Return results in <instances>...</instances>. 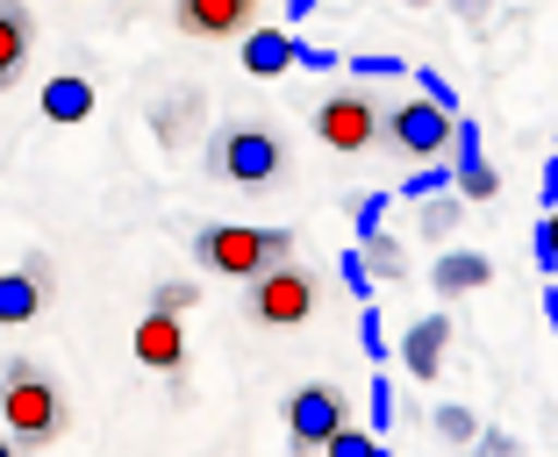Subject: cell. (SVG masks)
Masks as SVG:
<instances>
[{
    "label": "cell",
    "mask_w": 558,
    "mask_h": 457,
    "mask_svg": "<svg viewBox=\"0 0 558 457\" xmlns=\"http://www.w3.org/2000/svg\"><path fill=\"white\" fill-rule=\"evenodd\" d=\"M315 8H323V0H287V22H308Z\"/></svg>",
    "instance_id": "35"
},
{
    "label": "cell",
    "mask_w": 558,
    "mask_h": 457,
    "mask_svg": "<svg viewBox=\"0 0 558 457\" xmlns=\"http://www.w3.org/2000/svg\"><path fill=\"white\" fill-rule=\"evenodd\" d=\"M409 8H437V0H409Z\"/></svg>",
    "instance_id": "38"
},
{
    "label": "cell",
    "mask_w": 558,
    "mask_h": 457,
    "mask_svg": "<svg viewBox=\"0 0 558 457\" xmlns=\"http://www.w3.org/2000/svg\"><path fill=\"white\" fill-rule=\"evenodd\" d=\"M351 222H359V236H379V222H387V194H365Z\"/></svg>",
    "instance_id": "29"
},
{
    "label": "cell",
    "mask_w": 558,
    "mask_h": 457,
    "mask_svg": "<svg viewBox=\"0 0 558 457\" xmlns=\"http://www.w3.org/2000/svg\"><path fill=\"white\" fill-rule=\"evenodd\" d=\"M551 158H558V150H551Z\"/></svg>",
    "instance_id": "41"
},
{
    "label": "cell",
    "mask_w": 558,
    "mask_h": 457,
    "mask_svg": "<svg viewBox=\"0 0 558 457\" xmlns=\"http://www.w3.org/2000/svg\"><path fill=\"white\" fill-rule=\"evenodd\" d=\"M395 429V379L373 365V436H387Z\"/></svg>",
    "instance_id": "23"
},
{
    "label": "cell",
    "mask_w": 558,
    "mask_h": 457,
    "mask_svg": "<svg viewBox=\"0 0 558 457\" xmlns=\"http://www.w3.org/2000/svg\"><path fill=\"white\" fill-rule=\"evenodd\" d=\"M359 250H365V264H373V279H387V286L409 279V250H401L395 236H359Z\"/></svg>",
    "instance_id": "19"
},
{
    "label": "cell",
    "mask_w": 558,
    "mask_h": 457,
    "mask_svg": "<svg viewBox=\"0 0 558 457\" xmlns=\"http://www.w3.org/2000/svg\"><path fill=\"white\" fill-rule=\"evenodd\" d=\"M465 222V200L444 186V194H429V200H415V236L423 244H451V228Z\"/></svg>",
    "instance_id": "18"
},
{
    "label": "cell",
    "mask_w": 558,
    "mask_h": 457,
    "mask_svg": "<svg viewBox=\"0 0 558 457\" xmlns=\"http://www.w3.org/2000/svg\"><path fill=\"white\" fill-rule=\"evenodd\" d=\"M287 258H294V228H251V222H201L194 228V264L236 279V286L265 279Z\"/></svg>",
    "instance_id": "2"
},
{
    "label": "cell",
    "mask_w": 558,
    "mask_h": 457,
    "mask_svg": "<svg viewBox=\"0 0 558 457\" xmlns=\"http://www.w3.org/2000/svg\"><path fill=\"white\" fill-rule=\"evenodd\" d=\"M44 300H50V286H36L29 272H0V329H29L36 314H44Z\"/></svg>",
    "instance_id": "16"
},
{
    "label": "cell",
    "mask_w": 558,
    "mask_h": 457,
    "mask_svg": "<svg viewBox=\"0 0 558 457\" xmlns=\"http://www.w3.org/2000/svg\"><path fill=\"white\" fill-rule=\"evenodd\" d=\"M323 457H379V436H373V429H359V422H344L337 436L323 443Z\"/></svg>",
    "instance_id": "22"
},
{
    "label": "cell",
    "mask_w": 558,
    "mask_h": 457,
    "mask_svg": "<svg viewBox=\"0 0 558 457\" xmlns=\"http://www.w3.org/2000/svg\"><path fill=\"white\" fill-rule=\"evenodd\" d=\"M194 300H201L194 279H158V286H150V308H158V314H186Z\"/></svg>",
    "instance_id": "21"
},
{
    "label": "cell",
    "mask_w": 558,
    "mask_h": 457,
    "mask_svg": "<svg viewBox=\"0 0 558 457\" xmlns=\"http://www.w3.org/2000/svg\"><path fill=\"white\" fill-rule=\"evenodd\" d=\"M22 272H29L36 286H58V272H50V258H44V250H29V258H22Z\"/></svg>",
    "instance_id": "33"
},
{
    "label": "cell",
    "mask_w": 558,
    "mask_h": 457,
    "mask_svg": "<svg viewBox=\"0 0 558 457\" xmlns=\"http://www.w3.org/2000/svg\"><path fill=\"white\" fill-rule=\"evenodd\" d=\"M544 322L558 329V286H544Z\"/></svg>",
    "instance_id": "36"
},
{
    "label": "cell",
    "mask_w": 558,
    "mask_h": 457,
    "mask_svg": "<svg viewBox=\"0 0 558 457\" xmlns=\"http://www.w3.org/2000/svg\"><path fill=\"white\" fill-rule=\"evenodd\" d=\"M208 172L230 186H272L287 172V136L272 122H222L208 136Z\"/></svg>",
    "instance_id": "3"
},
{
    "label": "cell",
    "mask_w": 558,
    "mask_h": 457,
    "mask_svg": "<svg viewBox=\"0 0 558 457\" xmlns=\"http://www.w3.org/2000/svg\"><path fill=\"white\" fill-rule=\"evenodd\" d=\"M315 136H323L337 158H365V150H379V136H387V108H379L365 86H329V94L315 100Z\"/></svg>",
    "instance_id": "4"
},
{
    "label": "cell",
    "mask_w": 558,
    "mask_h": 457,
    "mask_svg": "<svg viewBox=\"0 0 558 457\" xmlns=\"http://www.w3.org/2000/svg\"><path fill=\"white\" fill-rule=\"evenodd\" d=\"M0 457H22V450H15V436H8V429H0Z\"/></svg>",
    "instance_id": "37"
},
{
    "label": "cell",
    "mask_w": 558,
    "mask_h": 457,
    "mask_svg": "<svg viewBox=\"0 0 558 457\" xmlns=\"http://www.w3.org/2000/svg\"><path fill=\"white\" fill-rule=\"evenodd\" d=\"M29 58H36V15L22 8V0H0V94L22 86Z\"/></svg>",
    "instance_id": "11"
},
{
    "label": "cell",
    "mask_w": 558,
    "mask_h": 457,
    "mask_svg": "<svg viewBox=\"0 0 558 457\" xmlns=\"http://www.w3.org/2000/svg\"><path fill=\"white\" fill-rule=\"evenodd\" d=\"M379 457H387V450H379Z\"/></svg>",
    "instance_id": "40"
},
{
    "label": "cell",
    "mask_w": 558,
    "mask_h": 457,
    "mask_svg": "<svg viewBox=\"0 0 558 457\" xmlns=\"http://www.w3.org/2000/svg\"><path fill=\"white\" fill-rule=\"evenodd\" d=\"M194 122H201V86H180V94L150 100V136H158L165 150H180L186 136H194Z\"/></svg>",
    "instance_id": "14"
},
{
    "label": "cell",
    "mask_w": 558,
    "mask_h": 457,
    "mask_svg": "<svg viewBox=\"0 0 558 457\" xmlns=\"http://www.w3.org/2000/svg\"><path fill=\"white\" fill-rule=\"evenodd\" d=\"M351 72H365V79H387V72H409V58H351Z\"/></svg>",
    "instance_id": "31"
},
{
    "label": "cell",
    "mask_w": 558,
    "mask_h": 457,
    "mask_svg": "<svg viewBox=\"0 0 558 457\" xmlns=\"http://www.w3.org/2000/svg\"><path fill=\"white\" fill-rule=\"evenodd\" d=\"M444 350H451V314H423V322H409V336H401V365H409L415 386H429V379L444 372Z\"/></svg>",
    "instance_id": "12"
},
{
    "label": "cell",
    "mask_w": 558,
    "mask_h": 457,
    "mask_svg": "<svg viewBox=\"0 0 558 457\" xmlns=\"http://www.w3.org/2000/svg\"><path fill=\"white\" fill-rule=\"evenodd\" d=\"M487 279H494V258H487V250H444L437 272H429V286H437L444 300H465V294H480Z\"/></svg>",
    "instance_id": "13"
},
{
    "label": "cell",
    "mask_w": 558,
    "mask_h": 457,
    "mask_svg": "<svg viewBox=\"0 0 558 457\" xmlns=\"http://www.w3.org/2000/svg\"><path fill=\"white\" fill-rule=\"evenodd\" d=\"M359 343H365V358H387V329H379V308H373V300H365V308H359Z\"/></svg>",
    "instance_id": "24"
},
{
    "label": "cell",
    "mask_w": 558,
    "mask_h": 457,
    "mask_svg": "<svg viewBox=\"0 0 558 457\" xmlns=\"http://www.w3.org/2000/svg\"><path fill=\"white\" fill-rule=\"evenodd\" d=\"M451 8H459L465 29H487V8H494V0H451Z\"/></svg>",
    "instance_id": "32"
},
{
    "label": "cell",
    "mask_w": 558,
    "mask_h": 457,
    "mask_svg": "<svg viewBox=\"0 0 558 457\" xmlns=\"http://www.w3.org/2000/svg\"><path fill=\"white\" fill-rule=\"evenodd\" d=\"M451 150H459V164H451V194L459 200H494L501 194V172L487 164V150H480V129L459 114V129H451Z\"/></svg>",
    "instance_id": "9"
},
{
    "label": "cell",
    "mask_w": 558,
    "mask_h": 457,
    "mask_svg": "<svg viewBox=\"0 0 558 457\" xmlns=\"http://www.w3.org/2000/svg\"><path fill=\"white\" fill-rule=\"evenodd\" d=\"M473 457H523V443H515L509 429H480V436H473Z\"/></svg>",
    "instance_id": "26"
},
{
    "label": "cell",
    "mask_w": 558,
    "mask_h": 457,
    "mask_svg": "<svg viewBox=\"0 0 558 457\" xmlns=\"http://www.w3.org/2000/svg\"><path fill=\"white\" fill-rule=\"evenodd\" d=\"M444 186H451V172L423 164V172H409V180H401V194H409V200H429V194H444Z\"/></svg>",
    "instance_id": "25"
},
{
    "label": "cell",
    "mask_w": 558,
    "mask_h": 457,
    "mask_svg": "<svg viewBox=\"0 0 558 457\" xmlns=\"http://www.w3.org/2000/svg\"><path fill=\"white\" fill-rule=\"evenodd\" d=\"M344 422H351V400L329 386V379H308V386H294V400H287V450L294 457H323V443Z\"/></svg>",
    "instance_id": "7"
},
{
    "label": "cell",
    "mask_w": 558,
    "mask_h": 457,
    "mask_svg": "<svg viewBox=\"0 0 558 457\" xmlns=\"http://www.w3.org/2000/svg\"><path fill=\"white\" fill-rule=\"evenodd\" d=\"M72 408H65V386L44 372L36 358H8L0 365V429L15 436L22 457H44L50 443L65 436Z\"/></svg>",
    "instance_id": "1"
},
{
    "label": "cell",
    "mask_w": 558,
    "mask_h": 457,
    "mask_svg": "<svg viewBox=\"0 0 558 457\" xmlns=\"http://www.w3.org/2000/svg\"><path fill=\"white\" fill-rule=\"evenodd\" d=\"M44 114H50V122H86V114H94V79L58 72V79L44 86Z\"/></svg>",
    "instance_id": "17"
},
{
    "label": "cell",
    "mask_w": 558,
    "mask_h": 457,
    "mask_svg": "<svg viewBox=\"0 0 558 457\" xmlns=\"http://www.w3.org/2000/svg\"><path fill=\"white\" fill-rule=\"evenodd\" d=\"M551 286H558V264H551Z\"/></svg>",
    "instance_id": "39"
},
{
    "label": "cell",
    "mask_w": 558,
    "mask_h": 457,
    "mask_svg": "<svg viewBox=\"0 0 558 457\" xmlns=\"http://www.w3.org/2000/svg\"><path fill=\"white\" fill-rule=\"evenodd\" d=\"M537 264L544 272L558 264V208H544V222H537Z\"/></svg>",
    "instance_id": "27"
},
{
    "label": "cell",
    "mask_w": 558,
    "mask_h": 457,
    "mask_svg": "<svg viewBox=\"0 0 558 457\" xmlns=\"http://www.w3.org/2000/svg\"><path fill=\"white\" fill-rule=\"evenodd\" d=\"M429 429H437L444 443H465V450H473V436H480V415H473V408H459V400H444V408L429 415Z\"/></svg>",
    "instance_id": "20"
},
{
    "label": "cell",
    "mask_w": 558,
    "mask_h": 457,
    "mask_svg": "<svg viewBox=\"0 0 558 457\" xmlns=\"http://www.w3.org/2000/svg\"><path fill=\"white\" fill-rule=\"evenodd\" d=\"M423 100H437L444 114H459V94H451V79H444V72H423Z\"/></svg>",
    "instance_id": "30"
},
{
    "label": "cell",
    "mask_w": 558,
    "mask_h": 457,
    "mask_svg": "<svg viewBox=\"0 0 558 457\" xmlns=\"http://www.w3.org/2000/svg\"><path fill=\"white\" fill-rule=\"evenodd\" d=\"M301 65H308V72H337L344 58H337V50H308V44H301Z\"/></svg>",
    "instance_id": "34"
},
{
    "label": "cell",
    "mask_w": 558,
    "mask_h": 457,
    "mask_svg": "<svg viewBox=\"0 0 558 457\" xmlns=\"http://www.w3.org/2000/svg\"><path fill=\"white\" fill-rule=\"evenodd\" d=\"M451 129H459V114H444L437 100H395L387 108V136H379V150H395V158L409 164H437L444 150H451Z\"/></svg>",
    "instance_id": "6"
},
{
    "label": "cell",
    "mask_w": 558,
    "mask_h": 457,
    "mask_svg": "<svg viewBox=\"0 0 558 457\" xmlns=\"http://www.w3.org/2000/svg\"><path fill=\"white\" fill-rule=\"evenodd\" d=\"M344 286L359 300H373V264H365V250H351V258H344Z\"/></svg>",
    "instance_id": "28"
},
{
    "label": "cell",
    "mask_w": 558,
    "mask_h": 457,
    "mask_svg": "<svg viewBox=\"0 0 558 457\" xmlns=\"http://www.w3.org/2000/svg\"><path fill=\"white\" fill-rule=\"evenodd\" d=\"M315 308H323V279L301 272L294 258L244 286V314L258 329H301V322H315Z\"/></svg>",
    "instance_id": "5"
},
{
    "label": "cell",
    "mask_w": 558,
    "mask_h": 457,
    "mask_svg": "<svg viewBox=\"0 0 558 457\" xmlns=\"http://www.w3.org/2000/svg\"><path fill=\"white\" fill-rule=\"evenodd\" d=\"M287 65H301V44L287 29H251L244 36V72L251 79H279Z\"/></svg>",
    "instance_id": "15"
},
{
    "label": "cell",
    "mask_w": 558,
    "mask_h": 457,
    "mask_svg": "<svg viewBox=\"0 0 558 457\" xmlns=\"http://www.w3.org/2000/svg\"><path fill=\"white\" fill-rule=\"evenodd\" d=\"M172 22L194 44H230V36H251L258 0H172Z\"/></svg>",
    "instance_id": "8"
},
{
    "label": "cell",
    "mask_w": 558,
    "mask_h": 457,
    "mask_svg": "<svg viewBox=\"0 0 558 457\" xmlns=\"http://www.w3.org/2000/svg\"><path fill=\"white\" fill-rule=\"evenodd\" d=\"M136 365L144 372H186V336H180V314H158L144 308V322H136Z\"/></svg>",
    "instance_id": "10"
}]
</instances>
